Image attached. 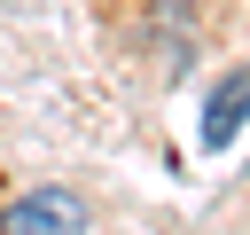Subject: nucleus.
I'll use <instances>...</instances> for the list:
<instances>
[{"mask_svg": "<svg viewBox=\"0 0 250 235\" xmlns=\"http://www.w3.org/2000/svg\"><path fill=\"white\" fill-rule=\"evenodd\" d=\"M0 235H86V204L62 196V188H31V196L8 204Z\"/></svg>", "mask_w": 250, "mask_h": 235, "instance_id": "1", "label": "nucleus"}, {"mask_svg": "<svg viewBox=\"0 0 250 235\" xmlns=\"http://www.w3.org/2000/svg\"><path fill=\"white\" fill-rule=\"evenodd\" d=\"M242 125H250V63L211 86V102H203V149H227Z\"/></svg>", "mask_w": 250, "mask_h": 235, "instance_id": "2", "label": "nucleus"}]
</instances>
